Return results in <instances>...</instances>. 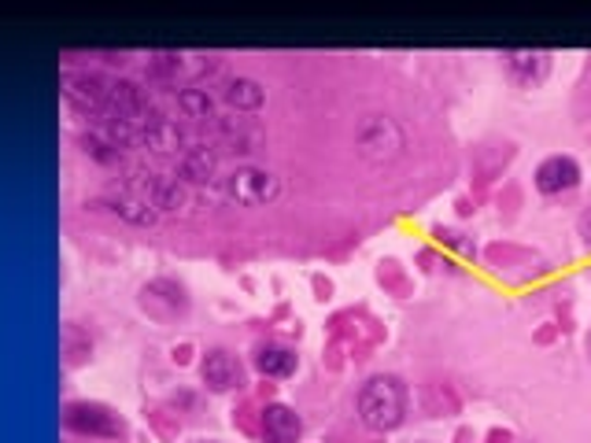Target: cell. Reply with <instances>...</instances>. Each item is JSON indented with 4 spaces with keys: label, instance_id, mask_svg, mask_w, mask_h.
<instances>
[{
    "label": "cell",
    "instance_id": "10",
    "mask_svg": "<svg viewBox=\"0 0 591 443\" xmlns=\"http://www.w3.org/2000/svg\"><path fill=\"white\" fill-rule=\"evenodd\" d=\"M219 174V148L193 145L185 156H177V182L185 185H211Z\"/></svg>",
    "mask_w": 591,
    "mask_h": 443
},
{
    "label": "cell",
    "instance_id": "15",
    "mask_svg": "<svg viewBox=\"0 0 591 443\" xmlns=\"http://www.w3.org/2000/svg\"><path fill=\"white\" fill-rule=\"evenodd\" d=\"M256 370L262 377H293L299 370V358H296V352H288V347L267 344L256 352Z\"/></svg>",
    "mask_w": 591,
    "mask_h": 443
},
{
    "label": "cell",
    "instance_id": "13",
    "mask_svg": "<svg viewBox=\"0 0 591 443\" xmlns=\"http://www.w3.org/2000/svg\"><path fill=\"white\" fill-rule=\"evenodd\" d=\"M104 204L119 214L122 222H130V225H156L159 222V211L140 193H134V188H122V193L108 196Z\"/></svg>",
    "mask_w": 591,
    "mask_h": 443
},
{
    "label": "cell",
    "instance_id": "7",
    "mask_svg": "<svg viewBox=\"0 0 591 443\" xmlns=\"http://www.w3.org/2000/svg\"><path fill=\"white\" fill-rule=\"evenodd\" d=\"M108 93H111V82L100 78L97 71H67L63 74V97L82 111H104Z\"/></svg>",
    "mask_w": 591,
    "mask_h": 443
},
{
    "label": "cell",
    "instance_id": "11",
    "mask_svg": "<svg viewBox=\"0 0 591 443\" xmlns=\"http://www.w3.org/2000/svg\"><path fill=\"white\" fill-rule=\"evenodd\" d=\"M304 436V421L285 403H270L262 410V443H299Z\"/></svg>",
    "mask_w": 591,
    "mask_h": 443
},
{
    "label": "cell",
    "instance_id": "2",
    "mask_svg": "<svg viewBox=\"0 0 591 443\" xmlns=\"http://www.w3.org/2000/svg\"><path fill=\"white\" fill-rule=\"evenodd\" d=\"M355 148H359V156L370 159V163H392V159H399L403 148H407V130L389 115H373L366 119L359 134H355Z\"/></svg>",
    "mask_w": 591,
    "mask_h": 443
},
{
    "label": "cell",
    "instance_id": "12",
    "mask_svg": "<svg viewBox=\"0 0 591 443\" xmlns=\"http://www.w3.org/2000/svg\"><path fill=\"white\" fill-rule=\"evenodd\" d=\"M140 148H148L152 156H177V152H189V134H185L177 122H171V119H159V122H152V126L140 134Z\"/></svg>",
    "mask_w": 591,
    "mask_h": 443
},
{
    "label": "cell",
    "instance_id": "8",
    "mask_svg": "<svg viewBox=\"0 0 591 443\" xmlns=\"http://www.w3.org/2000/svg\"><path fill=\"white\" fill-rule=\"evenodd\" d=\"M200 377L211 392H237L244 389V362L226 347H214V352L204 355Z\"/></svg>",
    "mask_w": 591,
    "mask_h": 443
},
{
    "label": "cell",
    "instance_id": "5",
    "mask_svg": "<svg viewBox=\"0 0 591 443\" xmlns=\"http://www.w3.org/2000/svg\"><path fill=\"white\" fill-rule=\"evenodd\" d=\"M140 310L159 318V322H171V318H182L189 310V296H185V288L177 281L156 278L140 288Z\"/></svg>",
    "mask_w": 591,
    "mask_h": 443
},
{
    "label": "cell",
    "instance_id": "3",
    "mask_svg": "<svg viewBox=\"0 0 591 443\" xmlns=\"http://www.w3.org/2000/svg\"><path fill=\"white\" fill-rule=\"evenodd\" d=\"M63 426L71 432H82V436H97V440H119L126 426L122 418L104 403H67L63 410Z\"/></svg>",
    "mask_w": 591,
    "mask_h": 443
},
{
    "label": "cell",
    "instance_id": "9",
    "mask_svg": "<svg viewBox=\"0 0 591 443\" xmlns=\"http://www.w3.org/2000/svg\"><path fill=\"white\" fill-rule=\"evenodd\" d=\"M580 185V167L577 159L569 156H551L537 167V188L543 196H562V193H574Z\"/></svg>",
    "mask_w": 591,
    "mask_h": 443
},
{
    "label": "cell",
    "instance_id": "18",
    "mask_svg": "<svg viewBox=\"0 0 591 443\" xmlns=\"http://www.w3.org/2000/svg\"><path fill=\"white\" fill-rule=\"evenodd\" d=\"M63 355H67V366H82L93 358V341L89 333H82L78 325H63Z\"/></svg>",
    "mask_w": 591,
    "mask_h": 443
},
{
    "label": "cell",
    "instance_id": "16",
    "mask_svg": "<svg viewBox=\"0 0 591 443\" xmlns=\"http://www.w3.org/2000/svg\"><path fill=\"white\" fill-rule=\"evenodd\" d=\"M222 100H226L233 111H259L262 100H267V89H262L256 78H233L226 82V89H222Z\"/></svg>",
    "mask_w": 591,
    "mask_h": 443
},
{
    "label": "cell",
    "instance_id": "19",
    "mask_svg": "<svg viewBox=\"0 0 591 443\" xmlns=\"http://www.w3.org/2000/svg\"><path fill=\"white\" fill-rule=\"evenodd\" d=\"M222 145H226L230 152H237V156H248V152H256L259 134H256V130H248L237 119V122H230V126H222Z\"/></svg>",
    "mask_w": 591,
    "mask_h": 443
},
{
    "label": "cell",
    "instance_id": "17",
    "mask_svg": "<svg viewBox=\"0 0 591 443\" xmlns=\"http://www.w3.org/2000/svg\"><path fill=\"white\" fill-rule=\"evenodd\" d=\"M177 111H182L185 119H193V122H208L214 119V97L204 86H185V89H177Z\"/></svg>",
    "mask_w": 591,
    "mask_h": 443
},
{
    "label": "cell",
    "instance_id": "14",
    "mask_svg": "<svg viewBox=\"0 0 591 443\" xmlns=\"http://www.w3.org/2000/svg\"><path fill=\"white\" fill-rule=\"evenodd\" d=\"M547 52H529V49H514V52H503V67L510 71L514 82H521V86H532L537 78H543V71H547Z\"/></svg>",
    "mask_w": 591,
    "mask_h": 443
},
{
    "label": "cell",
    "instance_id": "4",
    "mask_svg": "<svg viewBox=\"0 0 591 443\" xmlns=\"http://www.w3.org/2000/svg\"><path fill=\"white\" fill-rule=\"evenodd\" d=\"M278 193H281V182L270 171H262V167H237V171L226 177V196L237 207H262L278 200Z\"/></svg>",
    "mask_w": 591,
    "mask_h": 443
},
{
    "label": "cell",
    "instance_id": "20",
    "mask_svg": "<svg viewBox=\"0 0 591 443\" xmlns=\"http://www.w3.org/2000/svg\"><path fill=\"white\" fill-rule=\"evenodd\" d=\"M436 237L444 244H452L455 251H463V256H473V241H463V233L455 230H436Z\"/></svg>",
    "mask_w": 591,
    "mask_h": 443
},
{
    "label": "cell",
    "instance_id": "1",
    "mask_svg": "<svg viewBox=\"0 0 591 443\" xmlns=\"http://www.w3.org/2000/svg\"><path fill=\"white\" fill-rule=\"evenodd\" d=\"M359 418H362V426L373 432H392L403 426V418H407V389H403L399 377L381 373L362 384Z\"/></svg>",
    "mask_w": 591,
    "mask_h": 443
},
{
    "label": "cell",
    "instance_id": "6",
    "mask_svg": "<svg viewBox=\"0 0 591 443\" xmlns=\"http://www.w3.org/2000/svg\"><path fill=\"white\" fill-rule=\"evenodd\" d=\"M140 177H145V174H140ZM126 188H134V193L145 196V200L152 204L159 214L189 211V204H193V196H189V188H185V182H177V177H163V174H148L145 182H134V185H126Z\"/></svg>",
    "mask_w": 591,
    "mask_h": 443
},
{
    "label": "cell",
    "instance_id": "21",
    "mask_svg": "<svg viewBox=\"0 0 591 443\" xmlns=\"http://www.w3.org/2000/svg\"><path fill=\"white\" fill-rule=\"evenodd\" d=\"M577 233H580V241H584V248H591V207H584V211H580Z\"/></svg>",
    "mask_w": 591,
    "mask_h": 443
}]
</instances>
